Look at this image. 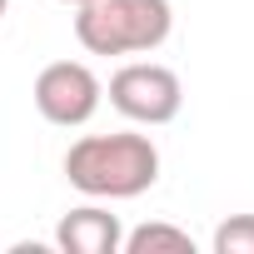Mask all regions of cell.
Wrapping results in <instances>:
<instances>
[{
    "label": "cell",
    "instance_id": "cell-1",
    "mask_svg": "<svg viewBox=\"0 0 254 254\" xmlns=\"http://www.w3.org/2000/svg\"><path fill=\"white\" fill-rule=\"evenodd\" d=\"M65 180L90 199H135L160 180V150L150 135H85L65 155Z\"/></svg>",
    "mask_w": 254,
    "mask_h": 254
},
{
    "label": "cell",
    "instance_id": "cell-2",
    "mask_svg": "<svg viewBox=\"0 0 254 254\" xmlns=\"http://www.w3.org/2000/svg\"><path fill=\"white\" fill-rule=\"evenodd\" d=\"M175 30L170 0H90L75 10V40L90 55H145Z\"/></svg>",
    "mask_w": 254,
    "mask_h": 254
},
{
    "label": "cell",
    "instance_id": "cell-3",
    "mask_svg": "<svg viewBox=\"0 0 254 254\" xmlns=\"http://www.w3.org/2000/svg\"><path fill=\"white\" fill-rule=\"evenodd\" d=\"M110 105L135 125H170L185 105V90H180V75L170 65L135 60V65L110 75Z\"/></svg>",
    "mask_w": 254,
    "mask_h": 254
},
{
    "label": "cell",
    "instance_id": "cell-4",
    "mask_svg": "<svg viewBox=\"0 0 254 254\" xmlns=\"http://www.w3.org/2000/svg\"><path fill=\"white\" fill-rule=\"evenodd\" d=\"M100 95H105L100 75L90 65H80V60H55V65H45L35 75V110L50 125H60V130L85 125L100 110Z\"/></svg>",
    "mask_w": 254,
    "mask_h": 254
},
{
    "label": "cell",
    "instance_id": "cell-5",
    "mask_svg": "<svg viewBox=\"0 0 254 254\" xmlns=\"http://www.w3.org/2000/svg\"><path fill=\"white\" fill-rule=\"evenodd\" d=\"M55 244H60L65 254H120L125 229H120V219H115L110 209H100V204H80V209H70V214L60 219Z\"/></svg>",
    "mask_w": 254,
    "mask_h": 254
},
{
    "label": "cell",
    "instance_id": "cell-6",
    "mask_svg": "<svg viewBox=\"0 0 254 254\" xmlns=\"http://www.w3.org/2000/svg\"><path fill=\"white\" fill-rule=\"evenodd\" d=\"M125 254H194V239L175 224H140L125 234Z\"/></svg>",
    "mask_w": 254,
    "mask_h": 254
},
{
    "label": "cell",
    "instance_id": "cell-7",
    "mask_svg": "<svg viewBox=\"0 0 254 254\" xmlns=\"http://www.w3.org/2000/svg\"><path fill=\"white\" fill-rule=\"evenodd\" d=\"M214 254H254V214H229L214 239H209Z\"/></svg>",
    "mask_w": 254,
    "mask_h": 254
},
{
    "label": "cell",
    "instance_id": "cell-8",
    "mask_svg": "<svg viewBox=\"0 0 254 254\" xmlns=\"http://www.w3.org/2000/svg\"><path fill=\"white\" fill-rule=\"evenodd\" d=\"M60 5H75V10H80V5H90V0H60Z\"/></svg>",
    "mask_w": 254,
    "mask_h": 254
},
{
    "label": "cell",
    "instance_id": "cell-9",
    "mask_svg": "<svg viewBox=\"0 0 254 254\" xmlns=\"http://www.w3.org/2000/svg\"><path fill=\"white\" fill-rule=\"evenodd\" d=\"M5 10H10V0H0V20H5Z\"/></svg>",
    "mask_w": 254,
    "mask_h": 254
}]
</instances>
